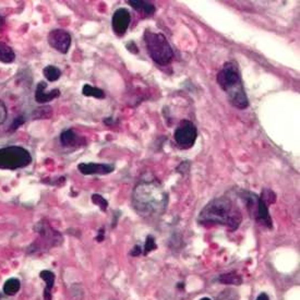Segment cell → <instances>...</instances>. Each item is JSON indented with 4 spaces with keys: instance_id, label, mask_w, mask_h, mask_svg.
<instances>
[{
    "instance_id": "obj_9",
    "label": "cell",
    "mask_w": 300,
    "mask_h": 300,
    "mask_svg": "<svg viewBox=\"0 0 300 300\" xmlns=\"http://www.w3.org/2000/svg\"><path fill=\"white\" fill-rule=\"evenodd\" d=\"M131 22V14L127 9L120 8L115 11L112 19V26L114 32L118 36L124 35Z\"/></svg>"
},
{
    "instance_id": "obj_6",
    "label": "cell",
    "mask_w": 300,
    "mask_h": 300,
    "mask_svg": "<svg viewBox=\"0 0 300 300\" xmlns=\"http://www.w3.org/2000/svg\"><path fill=\"white\" fill-rule=\"evenodd\" d=\"M32 163L30 152L22 146H5L0 149V169L16 171Z\"/></svg>"
},
{
    "instance_id": "obj_3",
    "label": "cell",
    "mask_w": 300,
    "mask_h": 300,
    "mask_svg": "<svg viewBox=\"0 0 300 300\" xmlns=\"http://www.w3.org/2000/svg\"><path fill=\"white\" fill-rule=\"evenodd\" d=\"M216 81L221 89L226 92L229 103L238 109H245L249 106L248 97L245 95L241 75L237 63L228 61L217 73Z\"/></svg>"
},
{
    "instance_id": "obj_5",
    "label": "cell",
    "mask_w": 300,
    "mask_h": 300,
    "mask_svg": "<svg viewBox=\"0 0 300 300\" xmlns=\"http://www.w3.org/2000/svg\"><path fill=\"white\" fill-rule=\"evenodd\" d=\"M34 232L40 235V238L27 248V253H38L54 247H58L62 243L63 238L61 234L54 229L47 221H40L34 226Z\"/></svg>"
},
{
    "instance_id": "obj_16",
    "label": "cell",
    "mask_w": 300,
    "mask_h": 300,
    "mask_svg": "<svg viewBox=\"0 0 300 300\" xmlns=\"http://www.w3.org/2000/svg\"><path fill=\"white\" fill-rule=\"evenodd\" d=\"M21 288V282L19 278H9L8 281H5V283L3 284V288L2 292L4 295H7V296H14L19 293Z\"/></svg>"
},
{
    "instance_id": "obj_18",
    "label": "cell",
    "mask_w": 300,
    "mask_h": 300,
    "mask_svg": "<svg viewBox=\"0 0 300 300\" xmlns=\"http://www.w3.org/2000/svg\"><path fill=\"white\" fill-rule=\"evenodd\" d=\"M43 74L48 81L55 82L61 76V71H60L59 68L55 67V65H46L43 69Z\"/></svg>"
},
{
    "instance_id": "obj_10",
    "label": "cell",
    "mask_w": 300,
    "mask_h": 300,
    "mask_svg": "<svg viewBox=\"0 0 300 300\" xmlns=\"http://www.w3.org/2000/svg\"><path fill=\"white\" fill-rule=\"evenodd\" d=\"M78 169L83 175H107L115 171L112 164H95V163H81Z\"/></svg>"
},
{
    "instance_id": "obj_27",
    "label": "cell",
    "mask_w": 300,
    "mask_h": 300,
    "mask_svg": "<svg viewBox=\"0 0 300 300\" xmlns=\"http://www.w3.org/2000/svg\"><path fill=\"white\" fill-rule=\"evenodd\" d=\"M142 249H143V248H142L141 245H138V244H136V245H134L133 249L131 250L130 254L132 255V256H139V255L142 253Z\"/></svg>"
},
{
    "instance_id": "obj_17",
    "label": "cell",
    "mask_w": 300,
    "mask_h": 300,
    "mask_svg": "<svg viewBox=\"0 0 300 300\" xmlns=\"http://www.w3.org/2000/svg\"><path fill=\"white\" fill-rule=\"evenodd\" d=\"M15 59L14 52L7 44L0 42V61L3 63H11Z\"/></svg>"
},
{
    "instance_id": "obj_15",
    "label": "cell",
    "mask_w": 300,
    "mask_h": 300,
    "mask_svg": "<svg viewBox=\"0 0 300 300\" xmlns=\"http://www.w3.org/2000/svg\"><path fill=\"white\" fill-rule=\"evenodd\" d=\"M218 282L225 285H241L242 278L238 273L236 272H229V273H224V274L218 276Z\"/></svg>"
},
{
    "instance_id": "obj_14",
    "label": "cell",
    "mask_w": 300,
    "mask_h": 300,
    "mask_svg": "<svg viewBox=\"0 0 300 300\" xmlns=\"http://www.w3.org/2000/svg\"><path fill=\"white\" fill-rule=\"evenodd\" d=\"M60 143H61L62 146L64 147H76L80 145V136L76 134L73 130H65L63 132L60 134Z\"/></svg>"
},
{
    "instance_id": "obj_12",
    "label": "cell",
    "mask_w": 300,
    "mask_h": 300,
    "mask_svg": "<svg viewBox=\"0 0 300 300\" xmlns=\"http://www.w3.org/2000/svg\"><path fill=\"white\" fill-rule=\"evenodd\" d=\"M40 277L46 283V287H45V289H44V294H43L44 300H53L52 291H53V287L55 284V280H56V276H55V274L52 271L45 270L40 273Z\"/></svg>"
},
{
    "instance_id": "obj_31",
    "label": "cell",
    "mask_w": 300,
    "mask_h": 300,
    "mask_svg": "<svg viewBox=\"0 0 300 300\" xmlns=\"http://www.w3.org/2000/svg\"><path fill=\"white\" fill-rule=\"evenodd\" d=\"M200 300H212V299L209 298V297H203V298H201Z\"/></svg>"
},
{
    "instance_id": "obj_20",
    "label": "cell",
    "mask_w": 300,
    "mask_h": 300,
    "mask_svg": "<svg viewBox=\"0 0 300 300\" xmlns=\"http://www.w3.org/2000/svg\"><path fill=\"white\" fill-rule=\"evenodd\" d=\"M216 300H239V294L233 288H227L218 295Z\"/></svg>"
},
{
    "instance_id": "obj_8",
    "label": "cell",
    "mask_w": 300,
    "mask_h": 300,
    "mask_svg": "<svg viewBox=\"0 0 300 300\" xmlns=\"http://www.w3.org/2000/svg\"><path fill=\"white\" fill-rule=\"evenodd\" d=\"M48 44L61 54H67L71 46V35L67 31L56 29L49 32Z\"/></svg>"
},
{
    "instance_id": "obj_2",
    "label": "cell",
    "mask_w": 300,
    "mask_h": 300,
    "mask_svg": "<svg viewBox=\"0 0 300 300\" xmlns=\"http://www.w3.org/2000/svg\"><path fill=\"white\" fill-rule=\"evenodd\" d=\"M201 225L226 226L229 232L237 231L242 221L241 211L228 196H220L211 200L198 216Z\"/></svg>"
},
{
    "instance_id": "obj_28",
    "label": "cell",
    "mask_w": 300,
    "mask_h": 300,
    "mask_svg": "<svg viewBox=\"0 0 300 300\" xmlns=\"http://www.w3.org/2000/svg\"><path fill=\"white\" fill-rule=\"evenodd\" d=\"M105 232H104V229L102 228L100 232H98V236L96 237V240L98 242H101V241H103L104 239H105V234H104Z\"/></svg>"
},
{
    "instance_id": "obj_22",
    "label": "cell",
    "mask_w": 300,
    "mask_h": 300,
    "mask_svg": "<svg viewBox=\"0 0 300 300\" xmlns=\"http://www.w3.org/2000/svg\"><path fill=\"white\" fill-rule=\"evenodd\" d=\"M92 202L95 205L100 207V209L104 212H105L108 209V201L105 198H104V196H102L101 194H97V193L93 194L92 195Z\"/></svg>"
},
{
    "instance_id": "obj_1",
    "label": "cell",
    "mask_w": 300,
    "mask_h": 300,
    "mask_svg": "<svg viewBox=\"0 0 300 300\" xmlns=\"http://www.w3.org/2000/svg\"><path fill=\"white\" fill-rule=\"evenodd\" d=\"M131 203L141 216H160L167 209L168 193L157 180L142 179L133 189Z\"/></svg>"
},
{
    "instance_id": "obj_11",
    "label": "cell",
    "mask_w": 300,
    "mask_h": 300,
    "mask_svg": "<svg viewBox=\"0 0 300 300\" xmlns=\"http://www.w3.org/2000/svg\"><path fill=\"white\" fill-rule=\"evenodd\" d=\"M46 87L47 83L46 82H40L36 86V91H35V101L40 104H45L51 101L56 100L60 96V91L58 89L52 90L51 92H46Z\"/></svg>"
},
{
    "instance_id": "obj_4",
    "label": "cell",
    "mask_w": 300,
    "mask_h": 300,
    "mask_svg": "<svg viewBox=\"0 0 300 300\" xmlns=\"http://www.w3.org/2000/svg\"><path fill=\"white\" fill-rule=\"evenodd\" d=\"M144 41L147 53L153 61L160 65H167L172 62L174 52L166 37L161 33L145 31Z\"/></svg>"
},
{
    "instance_id": "obj_30",
    "label": "cell",
    "mask_w": 300,
    "mask_h": 300,
    "mask_svg": "<svg viewBox=\"0 0 300 300\" xmlns=\"http://www.w3.org/2000/svg\"><path fill=\"white\" fill-rule=\"evenodd\" d=\"M3 25H4V19H3V16L0 15V31L2 30Z\"/></svg>"
},
{
    "instance_id": "obj_24",
    "label": "cell",
    "mask_w": 300,
    "mask_h": 300,
    "mask_svg": "<svg viewBox=\"0 0 300 300\" xmlns=\"http://www.w3.org/2000/svg\"><path fill=\"white\" fill-rule=\"evenodd\" d=\"M38 114H35V118H51L52 116V107L45 106V107H38L37 109Z\"/></svg>"
},
{
    "instance_id": "obj_13",
    "label": "cell",
    "mask_w": 300,
    "mask_h": 300,
    "mask_svg": "<svg viewBox=\"0 0 300 300\" xmlns=\"http://www.w3.org/2000/svg\"><path fill=\"white\" fill-rule=\"evenodd\" d=\"M128 3L133 9L139 11V12H141L145 16H152L155 13V5L150 1H144V0H130Z\"/></svg>"
},
{
    "instance_id": "obj_25",
    "label": "cell",
    "mask_w": 300,
    "mask_h": 300,
    "mask_svg": "<svg viewBox=\"0 0 300 300\" xmlns=\"http://www.w3.org/2000/svg\"><path fill=\"white\" fill-rule=\"evenodd\" d=\"M8 116V112H7V107H5L4 103L2 101H0V124L3 123L7 119Z\"/></svg>"
},
{
    "instance_id": "obj_19",
    "label": "cell",
    "mask_w": 300,
    "mask_h": 300,
    "mask_svg": "<svg viewBox=\"0 0 300 300\" xmlns=\"http://www.w3.org/2000/svg\"><path fill=\"white\" fill-rule=\"evenodd\" d=\"M82 94L84 96H90V97H95L98 98V100H102V98L105 97V93H104L103 90L98 89V87H94L90 84H85L82 89Z\"/></svg>"
},
{
    "instance_id": "obj_23",
    "label": "cell",
    "mask_w": 300,
    "mask_h": 300,
    "mask_svg": "<svg viewBox=\"0 0 300 300\" xmlns=\"http://www.w3.org/2000/svg\"><path fill=\"white\" fill-rule=\"evenodd\" d=\"M157 248V245L155 243V239L153 236H147L146 237V240H145V244H144V248H143V254L144 255H147L150 252H152V251H154L155 249Z\"/></svg>"
},
{
    "instance_id": "obj_29",
    "label": "cell",
    "mask_w": 300,
    "mask_h": 300,
    "mask_svg": "<svg viewBox=\"0 0 300 300\" xmlns=\"http://www.w3.org/2000/svg\"><path fill=\"white\" fill-rule=\"evenodd\" d=\"M255 300H270V298L265 293H262V294L259 295L258 298H256Z\"/></svg>"
},
{
    "instance_id": "obj_26",
    "label": "cell",
    "mask_w": 300,
    "mask_h": 300,
    "mask_svg": "<svg viewBox=\"0 0 300 300\" xmlns=\"http://www.w3.org/2000/svg\"><path fill=\"white\" fill-rule=\"evenodd\" d=\"M24 121H25V119L23 118V116H19V117H16L15 119H14V121L12 122V124H11V128H10V130H15V129H18L20 125H22L24 123Z\"/></svg>"
},
{
    "instance_id": "obj_21",
    "label": "cell",
    "mask_w": 300,
    "mask_h": 300,
    "mask_svg": "<svg viewBox=\"0 0 300 300\" xmlns=\"http://www.w3.org/2000/svg\"><path fill=\"white\" fill-rule=\"evenodd\" d=\"M260 198L264 201V203H265L267 206H269L270 204L275 203V201H276V194H275L274 192H273V191H272L271 189L265 188V189L262 190Z\"/></svg>"
},
{
    "instance_id": "obj_7",
    "label": "cell",
    "mask_w": 300,
    "mask_h": 300,
    "mask_svg": "<svg viewBox=\"0 0 300 300\" xmlns=\"http://www.w3.org/2000/svg\"><path fill=\"white\" fill-rule=\"evenodd\" d=\"M198 130L190 120H182L174 132V139L181 149H190L195 143Z\"/></svg>"
},
{
    "instance_id": "obj_32",
    "label": "cell",
    "mask_w": 300,
    "mask_h": 300,
    "mask_svg": "<svg viewBox=\"0 0 300 300\" xmlns=\"http://www.w3.org/2000/svg\"><path fill=\"white\" fill-rule=\"evenodd\" d=\"M2 298H3V297H2V295L0 294V300H2Z\"/></svg>"
}]
</instances>
